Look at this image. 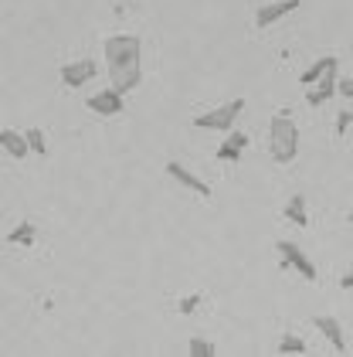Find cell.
Here are the masks:
<instances>
[{
	"label": "cell",
	"instance_id": "5",
	"mask_svg": "<svg viewBox=\"0 0 353 357\" xmlns=\"http://www.w3.org/2000/svg\"><path fill=\"white\" fill-rule=\"evenodd\" d=\"M336 82H340V58L329 55V61H326V72L320 75V82L309 89L306 102H309V106H323V102H329V99L336 96Z\"/></svg>",
	"mask_w": 353,
	"mask_h": 357
},
{
	"label": "cell",
	"instance_id": "1",
	"mask_svg": "<svg viewBox=\"0 0 353 357\" xmlns=\"http://www.w3.org/2000/svg\"><path fill=\"white\" fill-rule=\"evenodd\" d=\"M106 68H109V85L123 96H130L139 79H143V68H139V58H143V45L136 34H109L106 45Z\"/></svg>",
	"mask_w": 353,
	"mask_h": 357
},
{
	"label": "cell",
	"instance_id": "23",
	"mask_svg": "<svg viewBox=\"0 0 353 357\" xmlns=\"http://www.w3.org/2000/svg\"><path fill=\"white\" fill-rule=\"evenodd\" d=\"M347 221H350V225H353V204H350V215H347Z\"/></svg>",
	"mask_w": 353,
	"mask_h": 357
},
{
	"label": "cell",
	"instance_id": "3",
	"mask_svg": "<svg viewBox=\"0 0 353 357\" xmlns=\"http://www.w3.org/2000/svg\"><path fill=\"white\" fill-rule=\"evenodd\" d=\"M242 112H244V99H231V102H224V106H214V109L201 112V116L194 119V126H197V130H207V133H231V130L238 126Z\"/></svg>",
	"mask_w": 353,
	"mask_h": 357
},
{
	"label": "cell",
	"instance_id": "16",
	"mask_svg": "<svg viewBox=\"0 0 353 357\" xmlns=\"http://www.w3.org/2000/svg\"><path fill=\"white\" fill-rule=\"evenodd\" d=\"M24 137H27V146H31V153H34V157H48V139H45V130H38V126H34V130H27Z\"/></svg>",
	"mask_w": 353,
	"mask_h": 357
},
{
	"label": "cell",
	"instance_id": "8",
	"mask_svg": "<svg viewBox=\"0 0 353 357\" xmlns=\"http://www.w3.org/2000/svg\"><path fill=\"white\" fill-rule=\"evenodd\" d=\"M85 106L95 112V116H119V112L126 109V96H123V92H116V89L109 85V89H102V92L88 96V99H85Z\"/></svg>",
	"mask_w": 353,
	"mask_h": 357
},
{
	"label": "cell",
	"instance_id": "21",
	"mask_svg": "<svg viewBox=\"0 0 353 357\" xmlns=\"http://www.w3.org/2000/svg\"><path fill=\"white\" fill-rule=\"evenodd\" d=\"M336 96H343V99L353 102V79H340V82H336Z\"/></svg>",
	"mask_w": 353,
	"mask_h": 357
},
{
	"label": "cell",
	"instance_id": "6",
	"mask_svg": "<svg viewBox=\"0 0 353 357\" xmlns=\"http://www.w3.org/2000/svg\"><path fill=\"white\" fill-rule=\"evenodd\" d=\"M95 75H99V65L92 58H79V61H68V65L58 68V79L65 82V89H81V85L92 82Z\"/></svg>",
	"mask_w": 353,
	"mask_h": 357
},
{
	"label": "cell",
	"instance_id": "15",
	"mask_svg": "<svg viewBox=\"0 0 353 357\" xmlns=\"http://www.w3.org/2000/svg\"><path fill=\"white\" fill-rule=\"evenodd\" d=\"M275 351H279V354H306L309 347H306V340H302L299 333H282Z\"/></svg>",
	"mask_w": 353,
	"mask_h": 357
},
{
	"label": "cell",
	"instance_id": "7",
	"mask_svg": "<svg viewBox=\"0 0 353 357\" xmlns=\"http://www.w3.org/2000/svg\"><path fill=\"white\" fill-rule=\"evenodd\" d=\"M166 174H170V177H173L180 188H187L190 194H197V197H204V201H211V197H214V188H211L204 177L190 174V170L180 164V160H170V164H166Z\"/></svg>",
	"mask_w": 353,
	"mask_h": 357
},
{
	"label": "cell",
	"instance_id": "22",
	"mask_svg": "<svg viewBox=\"0 0 353 357\" xmlns=\"http://www.w3.org/2000/svg\"><path fill=\"white\" fill-rule=\"evenodd\" d=\"M340 289H347V293L353 289V269H347V273L340 275Z\"/></svg>",
	"mask_w": 353,
	"mask_h": 357
},
{
	"label": "cell",
	"instance_id": "9",
	"mask_svg": "<svg viewBox=\"0 0 353 357\" xmlns=\"http://www.w3.org/2000/svg\"><path fill=\"white\" fill-rule=\"evenodd\" d=\"M296 10H299V0H269L265 7H258L255 24H258V28H272V24H279L282 17H289V14H296Z\"/></svg>",
	"mask_w": 353,
	"mask_h": 357
},
{
	"label": "cell",
	"instance_id": "17",
	"mask_svg": "<svg viewBox=\"0 0 353 357\" xmlns=\"http://www.w3.org/2000/svg\"><path fill=\"white\" fill-rule=\"evenodd\" d=\"M187 351H190V357H214L217 354V347L207 340V337H190Z\"/></svg>",
	"mask_w": 353,
	"mask_h": 357
},
{
	"label": "cell",
	"instance_id": "19",
	"mask_svg": "<svg viewBox=\"0 0 353 357\" xmlns=\"http://www.w3.org/2000/svg\"><path fill=\"white\" fill-rule=\"evenodd\" d=\"M197 306H201V296H197V293H194V296H180V303H177V310H180L184 317H194Z\"/></svg>",
	"mask_w": 353,
	"mask_h": 357
},
{
	"label": "cell",
	"instance_id": "4",
	"mask_svg": "<svg viewBox=\"0 0 353 357\" xmlns=\"http://www.w3.org/2000/svg\"><path fill=\"white\" fill-rule=\"evenodd\" d=\"M275 252H279V259H282V266L285 269H292V273H299L306 282H316L320 279V269H316V262L302 252V248L296 245V242H285V238H279L275 242Z\"/></svg>",
	"mask_w": 353,
	"mask_h": 357
},
{
	"label": "cell",
	"instance_id": "11",
	"mask_svg": "<svg viewBox=\"0 0 353 357\" xmlns=\"http://www.w3.org/2000/svg\"><path fill=\"white\" fill-rule=\"evenodd\" d=\"M244 150H248V133H238V130H231L228 139L217 146V160H228V164H238L244 157Z\"/></svg>",
	"mask_w": 353,
	"mask_h": 357
},
{
	"label": "cell",
	"instance_id": "18",
	"mask_svg": "<svg viewBox=\"0 0 353 357\" xmlns=\"http://www.w3.org/2000/svg\"><path fill=\"white\" fill-rule=\"evenodd\" d=\"M326 61H329V55H326V58H316V61H313V65H309V68L299 75V82H302V85H316V82H320V75L326 72Z\"/></svg>",
	"mask_w": 353,
	"mask_h": 357
},
{
	"label": "cell",
	"instance_id": "10",
	"mask_svg": "<svg viewBox=\"0 0 353 357\" xmlns=\"http://www.w3.org/2000/svg\"><path fill=\"white\" fill-rule=\"evenodd\" d=\"M313 327L329 340V347H333L336 354H343V351H347V333H343V327H340V320H336V317H313Z\"/></svg>",
	"mask_w": 353,
	"mask_h": 357
},
{
	"label": "cell",
	"instance_id": "13",
	"mask_svg": "<svg viewBox=\"0 0 353 357\" xmlns=\"http://www.w3.org/2000/svg\"><path fill=\"white\" fill-rule=\"evenodd\" d=\"M282 215L289 225H299V228H306L309 225V215H306V194H289V201H285V208H282Z\"/></svg>",
	"mask_w": 353,
	"mask_h": 357
},
{
	"label": "cell",
	"instance_id": "14",
	"mask_svg": "<svg viewBox=\"0 0 353 357\" xmlns=\"http://www.w3.org/2000/svg\"><path fill=\"white\" fill-rule=\"evenodd\" d=\"M34 238H38V225L27 221V218H21L10 231H7V242H10V245H21V248H31Z\"/></svg>",
	"mask_w": 353,
	"mask_h": 357
},
{
	"label": "cell",
	"instance_id": "2",
	"mask_svg": "<svg viewBox=\"0 0 353 357\" xmlns=\"http://www.w3.org/2000/svg\"><path fill=\"white\" fill-rule=\"evenodd\" d=\"M269 153L275 164H292L299 157V126L289 112L272 116L269 123Z\"/></svg>",
	"mask_w": 353,
	"mask_h": 357
},
{
	"label": "cell",
	"instance_id": "12",
	"mask_svg": "<svg viewBox=\"0 0 353 357\" xmlns=\"http://www.w3.org/2000/svg\"><path fill=\"white\" fill-rule=\"evenodd\" d=\"M0 150H7L14 160H27V153H31L27 137L17 133V130H0Z\"/></svg>",
	"mask_w": 353,
	"mask_h": 357
},
{
	"label": "cell",
	"instance_id": "20",
	"mask_svg": "<svg viewBox=\"0 0 353 357\" xmlns=\"http://www.w3.org/2000/svg\"><path fill=\"white\" fill-rule=\"evenodd\" d=\"M350 123H353V112L350 109H340V116H336V137H347Z\"/></svg>",
	"mask_w": 353,
	"mask_h": 357
}]
</instances>
